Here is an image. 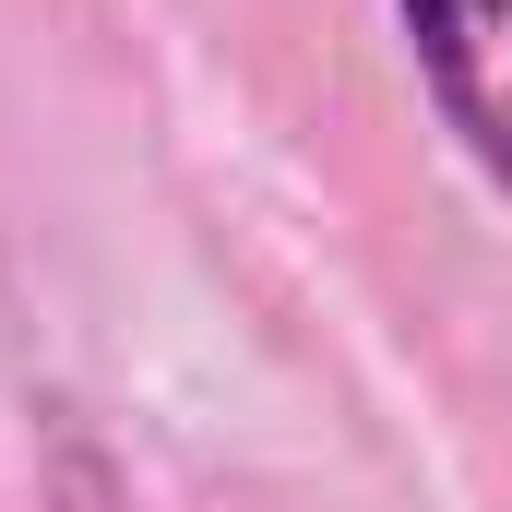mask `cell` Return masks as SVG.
Listing matches in <instances>:
<instances>
[{
  "label": "cell",
  "instance_id": "cell-1",
  "mask_svg": "<svg viewBox=\"0 0 512 512\" xmlns=\"http://www.w3.org/2000/svg\"><path fill=\"white\" fill-rule=\"evenodd\" d=\"M405 48L441 96V120L477 143V167L512 179V0H393Z\"/></svg>",
  "mask_w": 512,
  "mask_h": 512
}]
</instances>
